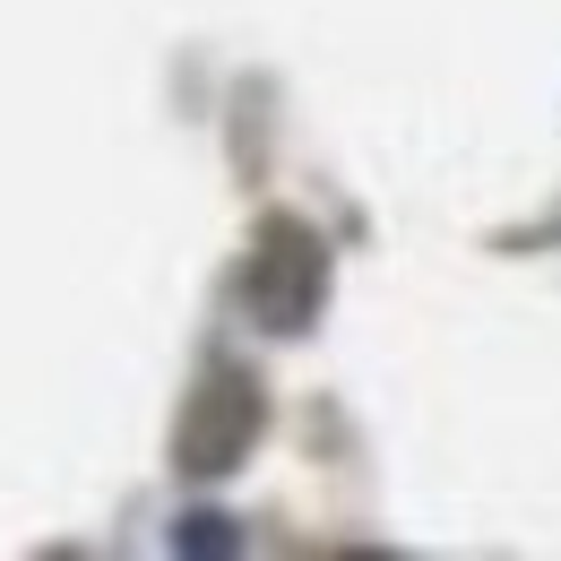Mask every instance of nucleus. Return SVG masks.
<instances>
[{"instance_id": "obj_2", "label": "nucleus", "mask_w": 561, "mask_h": 561, "mask_svg": "<svg viewBox=\"0 0 561 561\" xmlns=\"http://www.w3.org/2000/svg\"><path fill=\"white\" fill-rule=\"evenodd\" d=\"M260 432H268V398H260V380H251L242 363H216L208 380L191 389L182 423H173V467L199 476V484H216V476H233V467L260 449Z\"/></svg>"}, {"instance_id": "obj_1", "label": "nucleus", "mask_w": 561, "mask_h": 561, "mask_svg": "<svg viewBox=\"0 0 561 561\" xmlns=\"http://www.w3.org/2000/svg\"><path fill=\"white\" fill-rule=\"evenodd\" d=\"M242 302L268 337H302L329 302V242L302 216H268L251 233V260H242Z\"/></svg>"}, {"instance_id": "obj_3", "label": "nucleus", "mask_w": 561, "mask_h": 561, "mask_svg": "<svg viewBox=\"0 0 561 561\" xmlns=\"http://www.w3.org/2000/svg\"><path fill=\"white\" fill-rule=\"evenodd\" d=\"M233 545H242V536H233V518H216V510H199V518L173 527V553H191V561H225Z\"/></svg>"}]
</instances>
